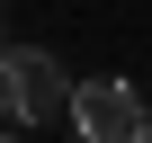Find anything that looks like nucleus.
Listing matches in <instances>:
<instances>
[{"mask_svg":"<svg viewBox=\"0 0 152 143\" xmlns=\"http://www.w3.org/2000/svg\"><path fill=\"white\" fill-rule=\"evenodd\" d=\"M0 116L9 125H63L72 116V81L45 45H0Z\"/></svg>","mask_w":152,"mask_h":143,"instance_id":"obj_1","label":"nucleus"},{"mask_svg":"<svg viewBox=\"0 0 152 143\" xmlns=\"http://www.w3.org/2000/svg\"><path fill=\"white\" fill-rule=\"evenodd\" d=\"M72 134L81 143H152V107L134 81H72Z\"/></svg>","mask_w":152,"mask_h":143,"instance_id":"obj_2","label":"nucleus"}]
</instances>
